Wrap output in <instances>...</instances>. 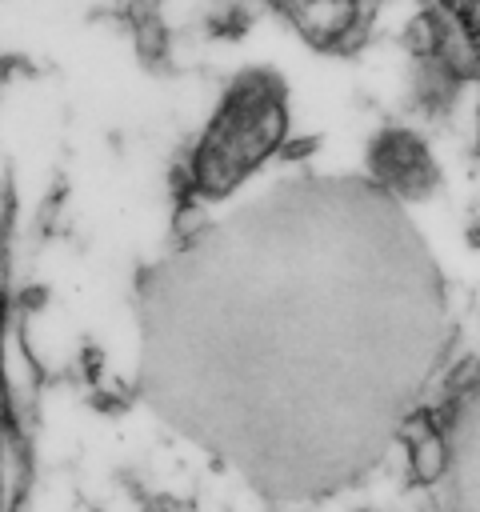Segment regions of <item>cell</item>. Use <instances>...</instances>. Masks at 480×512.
Segmentation results:
<instances>
[{
  "mask_svg": "<svg viewBox=\"0 0 480 512\" xmlns=\"http://www.w3.org/2000/svg\"><path fill=\"white\" fill-rule=\"evenodd\" d=\"M288 112H284V88L268 72L240 76L220 108L212 112L196 152L188 180L200 196H224L240 180H248L276 148L284 144Z\"/></svg>",
  "mask_w": 480,
  "mask_h": 512,
  "instance_id": "cell-1",
  "label": "cell"
},
{
  "mask_svg": "<svg viewBox=\"0 0 480 512\" xmlns=\"http://www.w3.org/2000/svg\"><path fill=\"white\" fill-rule=\"evenodd\" d=\"M400 440H404V452H408L412 476H416L420 484H432V480H440V476H444L448 444H444L440 424H436L428 412H416V416L400 428Z\"/></svg>",
  "mask_w": 480,
  "mask_h": 512,
  "instance_id": "cell-3",
  "label": "cell"
},
{
  "mask_svg": "<svg viewBox=\"0 0 480 512\" xmlns=\"http://www.w3.org/2000/svg\"><path fill=\"white\" fill-rule=\"evenodd\" d=\"M368 164H372V176H376L388 192L408 196V200L428 196V192L436 188V176H440L432 152H428L412 132H404V128L380 132L376 144H372V152H368Z\"/></svg>",
  "mask_w": 480,
  "mask_h": 512,
  "instance_id": "cell-2",
  "label": "cell"
}]
</instances>
